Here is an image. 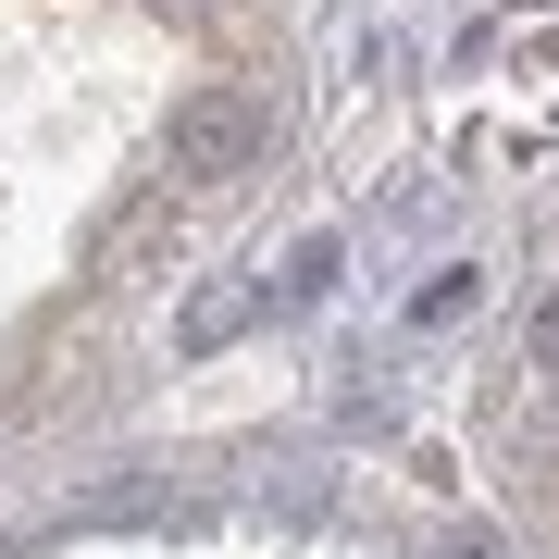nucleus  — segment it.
<instances>
[{"label": "nucleus", "mask_w": 559, "mask_h": 559, "mask_svg": "<svg viewBox=\"0 0 559 559\" xmlns=\"http://www.w3.org/2000/svg\"><path fill=\"white\" fill-rule=\"evenodd\" d=\"M249 311H261V286H249V274H212L200 299H187L175 348H224V336H249Z\"/></svg>", "instance_id": "f03ea898"}, {"label": "nucleus", "mask_w": 559, "mask_h": 559, "mask_svg": "<svg viewBox=\"0 0 559 559\" xmlns=\"http://www.w3.org/2000/svg\"><path fill=\"white\" fill-rule=\"evenodd\" d=\"M436 559H510V535H498V522H473V535H448Z\"/></svg>", "instance_id": "39448f33"}, {"label": "nucleus", "mask_w": 559, "mask_h": 559, "mask_svg": "<svg viewBox=\"0 0 559 559\" xmlns=\"http://www.w3.org/2000/svg\"><path fill=\"white\" fill-rule=\"evenodd\" d=\"M261 100L249 87H200V100H175V138H162V162H175V187H224V175H249L261 162Z\"/></svg>", "instance_id": "f257e3e1"}, {"label": "nucleus", "mask_w": 559, "mask_h": 559, "mask_svg": "<svg viewBox=\"0 0 559 559\" xmlns=\"http://www.w3.org/2000/svg\"><path fill=\"white\" fill-rule=\"evenodd\" d=\"M535 348H547V360H559V299H547V323H535Z\"/></svg>", "instance_id": "423d86ee"}, {"label": "nucleus", "mask_w": 559, "mask_h": 559, "mask_svg": "<svg viewBox=\"0 0 559 559\" xmlns=\"http://www.w3.org/2000/svg\"><path fill=\"white\" fill-rule=\"evenodd\" d=\"M473 299H485V274H473V261H460V274H436V286H423V311H411V323H423V336H436V323H460Z\"/></svg>", "instance_id": "7ed1b4c3"}, {"label": "nucleus", "mask_w": 559, "mask_h": 559, "mask_svg": "<svg viewBox=\"0 0 559 559\" xmlns=\"http://www.w3.org/2000/svg\"><path fill=\"white\" fill-rule=\"evenodd\" d=\"M336 274H348V249H336V237H299V261H286V299H323Z\"/></svg>", "instance_id": "20e7f679"}]
</instances>
